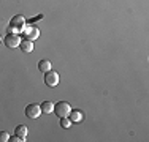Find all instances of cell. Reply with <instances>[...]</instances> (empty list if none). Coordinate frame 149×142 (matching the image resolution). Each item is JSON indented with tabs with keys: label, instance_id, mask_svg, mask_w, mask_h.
I'll use <instances>...</instances> for the list:
<instances>
[{
	"label": "cell",
	"instance_id": "12",
	"mask_svg": "<svg viewBox=\"0 0 149 142\" xmlns=\"http://www.w3.org/2000/svg\"><path fill=\"white\" fill-rule=\"evenodd\" d=\"M60 126L62 128H70L72 126V120H70L68 117H62V119H60Z\"/></svg>",
	"mask_w": 149,
	"mask_h": 142
},
{
	"label": "cell",
	"instance_id": "1",
	"mask_svg": "<svg viewBox=\"0 0 149 142\" xmlns=\"http://www.w3.org/2000/svg\"><path fill=\"white\" fill-rule=\"evenodd\" d=\"M21 33L26 37V40H30V41H35L38 37H40L38 27L32 26V24H27V22H26V26H22V28H21Z\"/></svg>",
	"mask_w": 149,
	"mask_h": 142
},
{
	"label": "cell",
	"instance_id": "2",
	"mask_svg": "<svg viewBox=\"0 0 149 142\" xmlns=\"http://www.w3.org/2000/svg\"><path fill=\"white\" fill-rule=\"evenodd\" d=\"M72 112V106L68 104L67 101H59L54 104V114L57 117H68V114Z\"/></svg>",
	"mask_w": 149,
	"mask_h": 142
},
{
	"label": "cell",
	"instance_id": "6",
	"mask_svg": "<svg viewBox=\"0 0 149 142\" xmlns=\"http://www.w3.org/2000/svg\"><path fill=\"white\" fill-rule=\"evenodd\" d=\"M11 26L17 27V28H22V26H26V17H24L22 14H16V16H13Z\"/></svg>",
	"mask_w": 149,
	"mask_h": 142
},
{
	"label": "cell",
	"instance_id": "5",
	"mask_svg": "<svg viewBox=\"0 0 149 142\" xmlns=\"http://www.w3.org/2000/svg\"><path fill=\"white\" fill-rule=\"evenodd\" d=\"M41 114H43V112H41V108H40L38 104H35V103H32V104L26 106V115L29 117V119L35 120V119H38Z\"/></svg>",
	"mask_w": 149,
	"mask_h": 142
},
{
	"label": "cell",
	"instance_id": "3",
	"mask_svg": "<svg viewBox=\"0 0 149 142\" xmlns=\"http://www.w3.org/2000/svg\"><path fill=\"white\" fill-rule=\"evenodd\" d=\"M59 81H60V76H59L57 71L49 70L45 73V84L48 85V87H56V85H59Z\"/></svg>",
	"mask_w": 149,
	"mask_h": 142
},
{
	"label": "cell",
	"instance_id": "9",
	"mask_svg": "<svg viewBox=\"0 0 149 142\" xmlns=\"http://www.w3.org/2000/svg\"><path fill=\"white\" fill-rule=\"evenodd\" d=\"M38 70H40L41 73H46V71L52 70V63L49 62V60L43 59V60H40V62H38Z\"/></svg>",
	"mask_w": 149,
	"mask_h": 142
},
{
	"label": "cell",
	"instance_id": "10",
	"mask_svg": "<svg viewBox=\"0 0 149 142\" xmlns=\"http://www.w3.org/2000/svg\"><path fill=\"white\" fill-rule=\"evenodd\" d=\"M15 134L19 136V137H22V139L26 141L27 134H29V130H27V126H24V125H17L16 130H15Z\"/></svg>",
	"mask_w": 149,
	"mask_h": 142
},
{
	"label": "cell",
	"instance_id": "16",
	"mask_svg": "<svg viewBox=\"0 0 149 142\" xmlns=\"http://www.w3.org/2000/svg\"><path fill=\"white\" fill-rule=\"evenodd\" d=\"M40 19H43V14H38V16H35L33 19L30 21V22H37V21H40Z\"/></svg>",
	"mask_w": 149,
	"mask_h": 142
},
{
	"label": "cell",
	"instance_id": "13",
	"mask_svg": "<svg viewBox=\"0 0 149 142\" xmlns=\"http://www.w3.org/2000/svg\"><path fill=\"white\" fill-rule=\"evenodd\" d=\"M10 141V134L6 131H0V142H8Z\"/></svg>",
	"mask_w": 149,
	"mask_h": 142
},
{
	"label": "cell",
	"instance_id": "15",
	"mask_svg": "<svg viewBox=\"0 0 149 142\" xmlns=\"http://www.w3.org/2000/svg\"><path fill=\"white\" fill-rule=\"evenodd\" d=\"M10 141H11V142H22L24 139H22V137H19V136H16V134H15V137H10Z\"/></svg>",
	"mask_w": 149,
	"mask_h": 142
},
{
	"label": "cell",
	"instance_id": "11",
	"mask_svg": "<svg viewBox=\"0 0 149 142\" xmlns=\"http://www.w3.org/2000/svg\"><path fill=\"white\" fill-rule=\"evenodd\" d=\"M40 108H41V112H43V114H51V112H54V104H52L51 101H43Z\"/></svg>",
	"mask_w": 149,
	"mask_h": 142
},
{
	"label": "cell",
	"instance_id": "7",
	"mask_svg": "<svg viewBox=\"0 0 149 142\" xmlns=\"http://www.w3.org/2000/svg\"><path fill=\"white\" fill-rule=\"evenodd\" d=\"M68 119L72 120V123H79L81 120L84 119V115H83V112H81V111L74 109V111H72V112L68 114Z\"/></svg>",
	"mask_w": 149,
	"mask_h": 142
},
{
	"label": "cell",
	"instance_id": "8",
	"mask_svg": "<svg viewBox=\"0 0 149 142\" xmlns=\"http://www.w3.org/2000/svg\"><path fill=\"white\" fill-rule=\"evenodd\" d=\"M19 48H21V51H24V52H32V51H33V41L26 40V38H24V40L21 41Z\"/></svg>",
	"mask_w": 149,
	"mask_h": 142
},
{
	"label": "cell",
	"instance_id": "14",
	"mask_svg": "<svg viewBox=\"0 0 149 142\" xmlns=\"http://www.w3.org/2000/svg\"><path fill=\"white\" fill-rule=\"evenodd\" d=\"M8 33H16V35H19L21 33V28H17V27H8Z\"/></svg>",
	"mask_w": 149,
	"mask_h": 142
},
{
	"label": "cell",
	"instance_id": "17",
	"mask_svg": "<svg viewBox=\"0 0 149 142\" xmlns=\"http://www.w3.org/2000/svg\"><path fill=\"white\" fill-rule=\"evenodd\" d=\"M0 43H2V37H0Z\"/></svg>",
	"mask_w": 149,
	"mask_h": 142
},
{
	"label": "cell",
	"instance_id": "4",
	"mask_svg": "<svg viewBox=\"0 0 149 142\" xmlns=\"http://www.w3.org/2000/svg\"><path fill=\"white\" fill-rule=\"evenodd\" d=\"M21 37L19 35H16V33H8L5 38H3V43H5V46L8 49H15V48H19V44H21Z\"/></svg>",
	"mask_w": 149,
	"mask_h": 142
}]
</instances>
